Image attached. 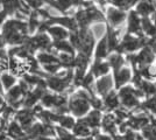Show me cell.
<instances>
[{
  "instance_id": "cell-1",
  "label": "cell",
  "mask_w": 156,
  "mask_h": 140,
  "mask_svg": "<svg viewBox=\"0 0 156 140\" xmlns=\"http://www.w3.org/2000/svg\"><path fill=\"white\" fill-rule=\"evenodd\" d=\"M91 93L87 90H78L75 92L68 100V109L76 117H83L89 112L90 110V99Z\"/></svg>"
},
{
  "instance_id": "cell-2",
  "label": "cell",
  "mask_w": 156,
  "mask_h": 140,
  "mask_svg": "<svg viewBox=\"0 0 156 140\" xmlns=\"http://www.w3.org/2000/svg\"><path fill=\"white\" fill-rule=\"evenodd\" d=\"M35 117H36V114L34 113L33 109L22 107V109H20L19 111L15 112L14 119L16 120V121L20 124V126L26 131L27 128L30 126L33 123H35Z\"/></svg>"
},
{
  "instance_id": "cell-3",
  "label": "cell",
  "mask_w": 156,
  "mask_h": 140,
  "mask_svg": "<svg viewBox=\"0 0 156 140\" xmlns=\"http://www.w3.org/2000/svg\"><path fill=\"white\" fill-rule=\"evenodd\" d=\"M7 135L12 140H28L26 131L20 126V124L15 119L9 120L7 123Z\"/></svg>"
},
{
  "instance_id": "cell-4",
  "label": "cell",
  "mask_w": 156,
  "mask_h": 140,
  "mask_svg": "<svg viewBox=\"0 0 156 140\" xmlns=\"http://www.w3.org/2000/svg\"><path fill=\"white\" fill-rule=\"evenodd\" d=\"M144 41H146L144 39L134 38V36H132L130 34H127L124 38V41L121 42V45L118 46L117 49L120 50V53L124 52V50H126V52H134V50L139 49L141 46H143Z\"/></svg>"
},
{
  "instance_id": "cell-5",
  "label": "cell",
  "mask_w": 156,
  "mask_h": 140,
  "mask_svg": "<svg viewBox=\"0 0 156 140\" xmlns=\"http://www.w3.org/2000/svg\"><path fill=\"white\" fill-rule=\"evenodd\" d=\"M155 59V54L147 46L143 48L142 52L136 56V66H139V70H142L144 68H147L150 63Z\"/></svg>"
},
{
  "instance_id": "cell-6",
  "label": "cell",
  "mask_w": 156,
  "mask_h": 140,
  "mask_svg": "<svg viewBox=\"0 0 156 140\" xmlns=\"http://www.w3.org/2000/svg\"><path fill=\"white\" fill-rule=\"evenodd\" d=\"M113 88V77L111 75H104L100 80H98L94 84V89L99 95L105 96Z\"/></svg>"
},
{
  "instance_id": "cell-7",
  "label": "cell",
  "mask_w": 156,
  "mask_h": 140,
  "mask_svg": "<svg viewBox=\"0 0 156 140\" xmlns=\"http://www.w3.org/2000/svg\"><path fill=\"white\" fill-rule=\"evenodd\" d=\"M47 33L51 36L55 41L58 40H66L69 38V32L64 27L59 26V25H51L47 29Z\"/></svg>"
},
{
  "instance_id": "cell-8",
  "label": "cell",
  "mask_w": 156,
  "mask_h": 140,
  "mask_svg": "<svg viewBox=\"0 0 156 140\" xmlns=\"http://www.w3.org/2000/svg\"><path fill=\"white\" fill-rule=\"evenodd\" d=\"M107 19L111 22V25L118 26V25L124 22V20L126 19V14L121 9H117V8L110 7V8H107Z\"/></svg>"
},
{
  "instance_id": "cell-9",
  "label": "cell",
  "mask_w": 156,
  "mask_h": 140,
  "mask_svg": "<svg viewBox=\"0 0 156 140\" xmlns=\"http://www.w3.org/2000/svg\"><path fill=\"white\" fill-rule=\"evenodd\" d=\"M36 61L42 66L51 64V63H59V60L56 54L48 52V50H41L36 54Z\"/></svg>"
},
{
  "instance_id": "cell-10",
  "label": "cell",
  "mask_w": 156,
  "mask_h": 140,
  "mask_svg": "<svg viewBox=\"0 0 156 140\" xmlns=\"http://www.w3.org/2000/svg\"><path fill=\"white\" fill-rule=\"evenodd\" d=\"M114 76H115V87L120 88L132 78V71L129 68H120L119 70L114 71Z\"/></svg>"
},
{
  "instance_id": "cell-11",
  "label": "cell",
  "mask_w": 156,
  "mask_h": 140,
  "mask_svg": "<svg viewBox=\"0 0 156 140\" xmlns=\"http://www.w3.org/2000/svg\"><path fill=\"white\" fill-rule=\"evenodd\" d=\"M80 119L83 120L90 128L94 130V128H97L99 126V124L101 121V114L98 110H94V111H91L90 113L86 114L84 118H80Z\"/></svg>"
},
{
  "instance_id": "cell-12",
  "label": "cell",
  "mask_w": 156,
  "mask_h": 140,
  "mask_svg": "<svg viewBox=\"0 0 156 140\" xmlns=\"http://www.w3.org/2000/svg\"><path fill=\"white\" fill-rule=\"evenodd\" d=\"M150 119L144 116V114H137V116H134V117H130L129 120L127 121L128 126H130L134 130H139V128H143L146 125L149 124Z\"/></svg>"
},
{
  "instance_id": "cell-13",
  "label": "cell",
  "mask_w": 156,
  "mask_h": 140,
  "mask_svg": "<svg viewBox=\"0 0 156 140\" xmlns=\"http://www.w3.org/2000/svg\"><path fill=\"white\" fill-rule=\"evenodd\" d=\"M141 31V20L139 18V14L132 11L128 16V33H140Z\"/></svg>"
},
{
  "instance_id": "cell-14",
  "label": "cell",
  "mask_w": 156,
  "mask_h": 140,
  "mask_svg": "<svg viewBox=\"0 0 156 140\" xmlns=\"http://www.w3.org/2000/svg\"><path fill=\"white\" fill-rule=\"evenodd\" d=\"M1 1V8L7 15H12L19 11L21 0H0Z\"/></svg>"
},
{
  "instance_id": "cell-15",
  "label": "cell",
  "mask_w": 156,
  "mask_h": 140,
  "mask_svg": "<svg viewBox=\"0 0 156 140\" xmlns=\"http://www.w3.org/2000/svg\"><path fill=\"white\" fill-rule=\"evenodd\" d=\"M115 116L112 113H107L105 114L104 119L101 121V126H103V130L108 132L111 134H115Z\"/></svg>"
},
{
  "instance_id": "cell-16",
  "label": "cell",
  "mask_w": 156,
  "mask_h": 140,
  "mask_svg": "<svg viewBox=\"0 0 156 140\" xmlns=\"http://www.w3.org/2000/svg\"><path fill=\"white\" fill-rule=\"evenodd\" d=\"M52 48H55L57 52L59 53H66L73 55V47L71 46V43L66 40H58V41H54L52 42Z\"/></svg>"
},
{
  "instance_id": "cell-17",
  "label": "cell",
  "mask_w": 156,
  "mask_h": 140,
  "mask_svg": "<svg viewBox=\"0 0 156 140\" xmlns=\"http://www.w3.org/2000/svg\"><path fill=\"white\" fill-rule=\"evenodd\" d=\"M0 83L4 90H8L16 84V77L11 73H2L0 75Z\"/></svg>"
},
{
  "instance_id": "cell-18",
  "label": "cell",
  "mask_w": 156,
  "mask_h": 140,
  "mask_svg": "<svg viewBox=\"0 0 156 140\" xmlns=\"http://www.w3.org/2000/svg\"><path fill=\"white\" fill-rule=\"evenodd\" d=\"M104 105L108 110H115L119 107L120 105V102H119V98L115 95V92L113 91H110L108 93H106L104 96Z\"/></svg>"
},
{
  "instance_id": "cell-19",
  "label": "cell",
  "mask_w": 156,
  "mask_h": 140,
  "mask_svg": "<svg viewBox=\"0 0 156 140\" xmlns=\"http://www.w3.org/2000/svg\"><path fill=\"white\" fill-rule=\"evenodd\" d=\"M72 130L75 135H78V137H87L91 134V128L82 119H78L77 123H75V126L72 127Z\"/></svg>"
},
{
  "instance_id": "cell-20",
  "label": "cell",
  "mask_w": 156,
  "mask_h": 140,
  "mask_svg": "<svg viewBox=\"0 0 156 140\" xmlns=\"http://www.w3.org/2000/svg\"><path fill=\"white\" fill-rule=\"evenodd\" d=\"M108 69H110V64L106 63V62H103L100 60H97L96 63L93 64L92 67V75L94 77H98V76H104L108 73Z\"/></svg>"
},
{
  "instance_id": "cell-21",
  "label": "cell",
  "mask_w": 156,
  "mask_h": 140,
  "mask_svg": "<svg viewBox=\"0 0 156 140\" xmlns=\"http://www.w3.org/2000/svg\"><path fill=\"white\" fill-rule=\"evenodd\" d=\"M107 36H106V40H107V46H108V50H113V49H117L119 46V39H118V32H115L114 29H112L111 27H108L107 29Z\"/></svg>"
},
{
  "instance_id": "cell-22",
  "label": "cell",
  "mask_w": 156,
  "mask_h": 140,
  "mask_svg": "<svg viewBox=\"0 0 156 140\" xmlns=\"http://www.w3.org/2000/svg\"><path fill=\"white\" fill-rule=\"evenodd\" d=\"M154 12V6L149 1H140L139 5L136 6V13L144 16H148L150 13Z\"/></svg>"
},
{
  "instance_id": "cell-23",
  "label": "cell",
  "mask_w": 156,
  "mask_h": 140,
  "mask_svg": "<svg viewBox=\"0 0 156 140\" xmlns=\"http://www.w3.org/2000/svg\"><path fill=\"white\" fill-rule=\"evenodd\" d=\"M141 29H143L148 35L153 36V38L156 36V27L148 16H144L141 20Z\"/></svg>"
},
{
  "instance_id": "cell-24",
  "label": "cell",
  "mask_w": 156,
  "mask_h": 140,
  "mask_svg": "<svg viewBox=\"0 0 156 140\" xmlns=\"http://www.w3.org/2000/svg\"><path fill=\"white\" fill-rule=\"evenodd\" d=\"M94 54H96V57H97L98 60L106 57V55L108 54V46H107V40H106V38L101 39L100 42L98 43L97 48H96V53Z\"/></svg>"
},
{
  "instance_id": "cell-25",
  "label": "cell",
  "mask_w": 156,
  "mask_h": 140,
  "mask_svg": "<svg viewBox=\"0 0 156 140\" xmlns=\"http://www.w3.org/2000/svg\"><path fill=\"white\" fill-rule=\"evenodd\" d=\"M125 59L120 55V54H112L108 57V64L114 69V71L119 70L120 68L124 66Z\"/></svg>"
},
{
  "instance_id": "cell-26",
  "label": "cell",
  "mask_w": 156,
  "mask_h": 140,
  "mask_svg": "<svg viewBox=\"0 0 156 140\" xmlns=\"http://www.w3.org/2000/svg\"><path fill=\"white\" fill-rule=\"evenodd\" d=\"M121 104L127 109H135L136 106H139V98L135 95H129V96H125L120 98Z\"/></svg>"
},
{
  "instance_id": "cell-27",
  "label": "cell",
  "mask_w": 156,
  "mask_h": 140,
  "mask_svg": "<svg viewBox=\"0 0 156 140\" xmlns=\"http://www.w3.org/2000/svg\"><path fill=\"white\" fill-rule=\"evenodd\" d=\"M75 119L70 117V116H65V114H62L58 119V124L61 125L59 127L62 128H65V130H70L75 126Z\"/></svg>"
},
{
  "instance_id": "cell-28",
  "label": "cell",
  "mask_w": 156,
  "mask_h": 140,
  "mask_svg": "<svg viewBox=\"0 0 156 140\" xmlns=\"http://www.w3.org/2000/svg\"><path fill=\"white\" fill-rule=\"evenodd\" d=\"M139 89H141L143 93H147V95H149V96H151V95L154 96L156 93V84H153V83H150L148 81L142 80Z\"/></svg>"
},
{
  "instance_id": "cell-29",
  "label": "cell",
  "mask_w": 156,
  "mask_h": 140,
  "mask_svg": "<svg viewBox=\"0 0 156 140\" xmlns=\"http://www.w3.org/2000/svg\"><path fill=\"white\" fill-rule=\"evenodd\" d=\"M142 133L147 140H156V126L150 124L146 125L142 128Z\"/></svg>"
},
{
  "instance_id": "cell-30",
  "label": "cell",
  "mask_w": 156,
  "mask_h": 140,
  "mask_svg": "<svg viewBox=\"0 0 156 140\" xmlns=\"http://www.w3.org/2000/svg\"><path fill=\"white\" fill-rule=\"evenodd\" d=\"M106 29H107V27L105 26L104 23H101V22H96V23L93 25V27H92L91 32L94 38L99 39V38H101V36L106 33Z\"/></svg>"
},
{
  "instance_id": "cell-31",
  "label": "cell",
  "mask_w": 156,
  "mask_h": 140,
  "mask_svg": "<svg viewBox=\"0 0 156 140\" xmlns=\"http://www.w3.org/2000/svg\"><path fill=\"white\" fill-rule=\"evenodd\" d=\"M55 132L58 134L59 140H77L76 135L69 133L68 130L62 128V127H56V128H55Z\"/></svg>"
},
{
  "instance_id": "cell-32",
  "label": "cell",
  "mask_w": 156,
  "mask_h": 140,
  "mask_svg": "<svg viewBox=\"0 0 156 140\" xmlns=\"http://www.w3.org/2000/svg\"><path fill=\"white\" fill-rule=\"evenodd\" d=\"M71 6H73V0H55V7L59 12L68 11Z\"/></svg>"
},
{
  "instance_id": "cell-33",
  "label": "cell",
  "mask_w": 156,
  "mask_h": 140,
  "mask_svg": "<svg viewBox=\"0 0 156 140\" xmlns=\"http://www.w3.org/2000/svg\"><path fill=\"white\" fill-rule=\"evenodd\" d=\"M23 1L27 4V6L29 8H33L34 11L42 8L43 4H44V0H23Z\"/></svg>"
},
{
  "instance_id": "cell-34",
  "label": "cell",
  "mask_w": 156,
  "mask_h": 140,
  "mask_svg": "<svg viewBox=\"0 0 156 140\" xmlns=\"http://www.w3.org/2000/svg\"><path fill=\"white\" fill-rule=\"evenodd\" d=\"M143 107H146L147 110H149L150 112H153V113H156V95L150 97L149 99L144 103Z\"/></svg>"
},
{
  "instance_id": "cell-35",
  "label": "cell",
  "mask_w": 156,
  "mask_h": 140,
  "mask_svg": "<svg viewBox=\"0 0 156 140\" xmlns=\"http://www.w3.org/2000/svg\"><path fill=\"white\" fill-rule=\"evenodd\" d=\"M111 1L115 6L120 7V8H124V9H126V8H128V7H130L133 5V2L130 0H111Z\"/></svg>"
},
{
  "instance_id": "cell-36",
  "label": "cell",
  "mask_w": 156,
  "mask_h": 140,
  "mask_svg": "<svg viewBox=\"0 0 156 140\" xmlns=\"http://www.w3.org/2000/svg\"><path fill=\"white\" fill-rule=\"evenodd\" d=\"M96 140H112L110 135H104V134H98Z\"/></svg>"
},
{
  "instance_id": "cell-37",
  "label": "cell",
  "mask_w": 156,
  "mask_h": 140,
  "mask_svg": "<svg viewBox=\"0 0 156 140\" xmlns=\"http://www.w3.org/2000/svg\"><path fill=\"white\" fill-rule=\"evenodd\" d=\"M5 104H6V100H5V97L2 96V92H0V110H1L2 107L5 106Z\"/></svg>"
},
{
  "instance_id": "cell-38",
  "label": "cell",
  "mask_w": 156,
  "mask_h": 140,
  "mask_svg": "<svg viewBox=\"0 0 156 140\" xmlns=\"http://www.w3.org/2000/svg\"><path fill=\"white\" fill-rule=\"evenodd\" d=\"M6 46V42L4 40V38L0 35V49H4V47Z\"/></svg>"
},
{
  "instance_id": "cell-39",
  "label": "cell",
  "mask_w": 156,
  "mask_h": 140,
  "mask_svg": "<svg viewBox=\"0 0 156 140\" xmlns=\"http://www.w3.org/2000/svg\"><path fill=\"white\" fill-rule=\"evenodd\" d=\"M107 1H111V0H99V2H100V5H101V6H104Z\"/></svg>"
},
{
  "instance_id": "cell-40",
  "label": "cell",
  "mask_w": 156,
  "mask_h": 140,
  "mask_svg": "<svg viewBox=\"0 0 156 140\" xmlns=\"http://www.w3.org/2000/svg\"><path fill=\"white\" fill-rule=\"evenodd\" d=\"M80 140H94V139H93L92 137H84L83 139H80Z\"/></svg>"
},
{
  "instance_id": "cell-41",
  "label": "cell",
  "mask_w": 156,
  "mask_h": 140,
  "mask_svg": "<svg viewBox=\"0 0 156 140\" xmlns=\"http://www.w3.org/2000/svg\"><path fill=\"white\" fill-rule=\"evenodd\" d=\"M0 92H2V87H1V83H0Z\"/></svg>"
},
{
  "instance_id": "cell-42",
  "label": "cell",
  "mask_w": 156,
  "mask_h": 140,
  "mask_svg": "<svg viewBox=\"0 0 156 140\" xmlns=\"http://www.w3.org/2000/svg\"><path fill=\"white\" fill-rule=\"evenodd\" d=\"M130 1H132L133 4H134V2H136V0H130Z\"/></svg>"
}]
</instances>
